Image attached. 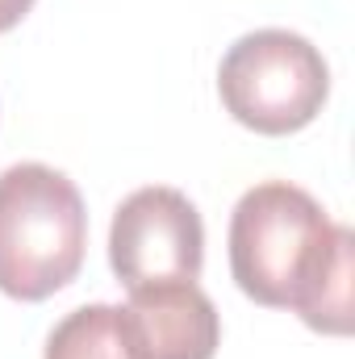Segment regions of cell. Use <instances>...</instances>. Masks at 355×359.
<instances>
[{
	"instance_id": "cell-1",
	"label": "cell",
	"mask_w": 355,
	"mask_h": 359,
	"mask_svg": "<svg viewBox=\"0 0 355 359\" xmlns=\"http://www.w3.org/2000/svg\"><path fill=\"white\" fill-rule=\"evenodd\" d=\"M351 230L288 180L243 192L230 217L234 284L272 309L301 313L322 334L351 330Z\"/></svg>"
},
{
	"instance_id": "cell-2",
	"label": "cell",
	"mask_w": 355,
	"mask_h": 359,
	"mask_svg": "<svg viewBox=\"0 0 355 359\" xmlns=\"http://www.w3.org/2000/svg\"><path fill=\"white\" fill-rule=\"evenodd\" d=\"M88 213L72 180L46 163L0 172V292L46 301L84 268Z\"/></svg>"
},
{
	"instance_id": "cell-3",
	"label": "cell",
	"mask_w": 355,
	"mask_h": 359,
	"mask_svg": "<svg viewBox=\"0 0 355 359\" xmlns=\"http://www.w3.org/2000/svg\"><path fill=\"white\" fill-rule=\"evenodd\" d=\"M217 92L234 121L280 138L305 130L322 113L330 67L309 38L293 29H255L226 50L217 67Z\"/></svg>"
},
{
	"instance_id": "cell-4",
	"label": "cell",
	"mask_w": 355,
	"mask_h": 359,
	"mask_svg": "<svg viewBox=\"0 0 355 359\" xmlns=\"http://www.w3.org/2000/svg\"><path fill=\"white\" fill-rule=\"evenodd\" d=\"M109 264L126 288L196 280L205 264V226L196 205L163 184L130 192L113 213Z\"/></svg>"
},
{
	"instance_id": "cell-5",
	"label": "cell",
	"mask_w": 355,
	"mask_h": 359,
	"mask_svg": "<svg viewBox=\"0 0 355 359\" xmlns=\"http://www.w3.org/2000/svg\"><path fill=\"white\" fill-rule=\"evenodd\" d=\"M121 313L138 359H213L222 343L217 309L196 280L130 288V305Z\"/></svg>"
},
{
	"instance_id": "cell-6",
	"label": "cell",
	"mask_w": 355,
	"mask_h": 359,
	"mask_svg": "<svg viewBox=\"0 0 355 359\" xmlns=\"http://www.w3.org/2000/svg\"><path fill=\"white\" fill-rule=\"evenodd\" d=\"M46 359H138L121 305L72 309L46 339Z\"/></svg>"
},
{
	"instance_id": "cell-7",
	"label": "cell",
	"mask_w": 355,
	"mask_h": 359,
	"mask_svg": "<svg viewBox=\"0 0 355 359\" xmlns=\"http://www.w3.org/2000/svg\"><path fill=\"white\" fill-rule=\"evenodd\" d=\"M29 8H34V0H0V34H4V29H13Z\"/></svg>"
}]
</instances>
